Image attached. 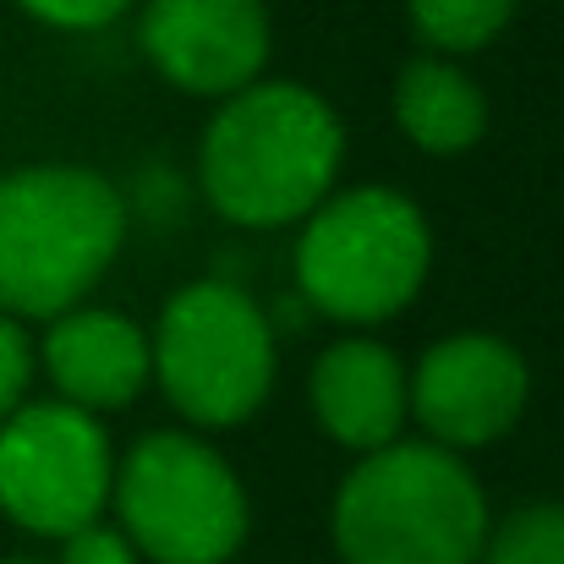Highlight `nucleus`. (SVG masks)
Wrapping results in <instances>:
<instances>
[{"label":"nucleus","instance_id":"obj_1","mask_svg":"<svg viewBox=\"0 0 564 564\" xmlns=\"http://www.w3.org/2000/svg\"><path fill=\"white\" fill-rule=\"evenodd\" d=\"M340 160L346 127L324 94L307 83H247L219 99L197 149V182L230 225L274 230L307 219L335 192Z\"/></svg>","mask_w":564,"mask_h":564},{"label":"nucleus","instance_id":"obj_2","mask_svg":"<svg viewBox=\"0 0 564 564\" xmlns=\"http://www.w3.org/2000/svg\"><path fill=\"white\" fill-rule=\"evenodd\" d=\"M127 241V197L88 165L0 176V313L61 318L105 280Z\"/></svg>","mask_w":564,"mask_h":564},{"label":"nucleus","instance_id":"obj_3","mask_svg":"<svg viewBox=\"0 0 564 564\" xmlns=\"http://www.w3.org/2000/svg\"><path fill=\"white\" fill-rule=\"evenodd\" d=\"M488 499L471 466L438 444H383L335 494V549L346 564H477Z\"/></svg>","mask_w":564,"mask_h":564},{"label":"nucleus","instance_id":"obj_4","mask_svg":"<svg viewBox=\"0 0 564 564\" xmlns=\"http://www.w3.org/2000/svg\"><path fill=\"white\" fill-rule=\"evenodd\" d=\"M433 263L427 214L394 187L329 192L296 241V291L335 324H383L411 307Z\"/></svg>","mask_w":564,"mask_h":564},{"label":"nucleus","instance_id":"obj_5","mask_svg":"<svg viewBox=\"0 0 564 564\" xmlns=\"http://www.w3.org/2000/svg\"><path fill=\"white\" fill-rule=\"evenodd\" d=\"M149 351L165 400L197 427H236L258 416L274 389V324L230 280L182 285L165 302Z\"/></svg>","mask_w":564,"mask_h":564},{"label":"nucleus","instance_id":"obj_6","mask_svg":"<svg viewBox=\"0 0 564 564\" xmlns=\"http://www.w3.org/2000/svg\"><path fill=\"white\" fill-rule=\"evenodd\" d=\"M116 516L138 560L225 564L247 543V488L192 433H149L116 466Z\"/></svg>","mask_w":564,"mask_h":564},{"label":"nucleus","instance_id":"obj_7","mask_svg":"<svg viewBox=\"0 0 564 564\" xmlns=\"http://www.w3.org/2000/svg\"><path fill=\"white\" fill-rule=\"evenodd\" d=\"M116 488V455L99 416L66 400H22L0 422V510L39 538H72L99 521Z\"/></svg>","mask_w":564,"mask_h":564},{"label":"nucleus","instance_id":"obj_8","mask_svg":"<svg viewBox=\"0 0 564 564\" xmlns=\"http://www.w3.org/2000/svg\"><path fill=\"white\" fill-rule=\"evenodd\" d=\"M532 400L527 357L499 335H449L411 373V416L438 449H482L505 438Z\"/></svg>","mask_w":564,"mask_h":564},{"label":"nucleus","instance_id":"obj_9","mask_svg":"<svg viewBox=\"0 0 564 564\" xmlns=\"http://www.w3.org/2000/svg\"><path fill=\"white\" fill-rule=\"evenodd\" d=\"M149 66L197 99H230L269 66V6L263 0H143L138 22Z\"/></svg>","mask_w":564,"mask_h":564},{"label":"nucleus","instance_id":"obj_10","mask_svg":"<svg viewBox=\"0 0 564 564\" xmlns=\"http://www.w3.org/2000/svg\"><path fill=\"white\" fill-rule=\"evenodd\" d=\"M39 357H44L50 383L61 389V400L88 416L127 411L154 378L149 335L116 307H72L50 318Z\"/></svg>","mask_w":564,"mask_h":564},{"label":"nucleus","instance_id":"obj_11","mask_svg":"<svg viewBox=\"0 0 564 564\" xmlns=\"http://www.w3.org/2000/svg\"><path fill=\"white\" fill-rule=\"evenodd\" d=\"M307 400H313L318 427L335 444L373 455L400 438V427L411 416V373L378 340H340L313 362Z\"/></svg>","mask_w":564,"mask_h":564},{"label":"nucleus","instance_id":"obj_12","mask_svg":"<svg viewBox=\"0 0 564 564\" xmlns=\"http://www.w3.org/2000/svg\"><path fill=\"white\" fill-rule=\"evenodd\" d=\"M394 121L422 154L455 160L488 138V94L449 55H416L394 77Z\"/></svg>","mask_w":564,"mask_h":564},{"label":"nucleus","instance_id":"obj_13","mask_svg":"<svg viewBox=\"0 0 564 564\" xmlns=\"http://www.w3.org/2000/svg\"><path fill=\"white\" fill-rule=\"evenodd\" d=\"M521 0H405V17L416 28V39L438 55H471L482 44H494Z\"/></svg>","mask_w":564,"mask_h":564},{"label":"nucleus","instance_id":"obj_14","mask_svg":"<svg viewBox=\"0 0 564 564\" xmlns=\"http://www.w3.org/2000/svg\"><path fill=\"white\" fill-rule=\"evenodd\" d=\"M477 564H564V505H527L488 532Z\"/></svg>","mask_w":564,"mask_h":564},{"label":"nucleus","instance_id":"obj_15","mask_svg":"<svg viewBox=\"0 0 564 564\" xmlns=\"http://www.w3.org/2000/svg\"><path fill=\"white\" fill-rule=\"evenodd\" d=\"M33 340H28V329L11 318V313H0V422L28 400V383H33Z\"/></svg>","mask_w":564,"mask_h":564},{"label":"nucleus","instance_id":"obj_16","mask_svg":"<svg viewBox=\"0 0 564 564\" xmlns=\"http://www.w3.org/2000/svg\"><path fill=\"white\" fill-rule=\"evenodd\" d=\"M33 22L44 28H61V33H94V28H110L127 6L138 0H17Z\"/></svg>","mask_w":564,"mask_h":564},{"label":"nucleus","instance_id":"obj_17","mask_svg":"<svg viewBox=\"0 0 564 564\" xmlns=\"http://www.w3.org/2000/svg\"><path fill=\"white\" fill-rule=\"evenodd\" d=\"M61 543H66L61 564H138V549L127 543V532L105 527V521H94V527H83V532H72Z\"/></svg>","mask_w":564,"mask_h":564},{"label":"nucleus","instance_id":"obj_18","mask_svg":"<svg viewBox=\"0 0 564 564\" xmlns=\"http://www.w3.org/2000/svg\"><path fill=\"white\" fill-rule=\"evenodd\" d=\"M6 564H28V560H6Z\"/></svg>","mask_w":564,"mask_h":564}]
</instances>
